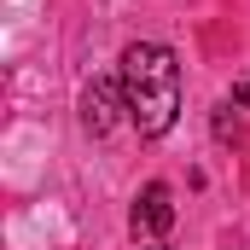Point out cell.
<instances>
[{
    "label": "cell",
    "mask_w": 250,
    "mask_h": 250,
    "mask_svg": "<svg viewBox=\"0 0 250 250\" xmlns=\"http://www.w3.org/2000/svg\"><path fill=\"white\" fill-rule=\"evenodd\" d=\"M169 227H175V192L163 187V181L140 187V198H134V239L157 245V239H163Z\"/></svg>",
    "instance_id": "7a4b0ae2"
},
{
    "label": "cell",
    "mask_w": 250,
    "mask_h": 250,
    "mask_svg": "<svg viewBox=\"0 0 250 250\" xmlns=\"http://www.w3.org/2000/svg\"><path fill=\"white\" fill-rule=\"evenodd\" d=\"M117 111H128V93H123V76L117 82H93L87 93H82V123L93 140H105L111 128H117Z\"/></svg>",
    "instance_id": "3957f363"
},
{
    "label": "cell",
    "mask_w": 250,
    "mask_h": 250,
    "mask_svg": "<svg viewBox=\"0 0 250 250\" xmlns=\"http://www.w3.org/2000/svg\"><path fill=\"white\" fill-rule=\"evenodd\" d=\"M233 111H250V76L239 82V87H233Z\"/></svg>",
    "instance_id": "277c9868"
},
{
    "label": "cell",
    "mask_w": 250,
    "mask_h": 250,
    "mask_svg": "<svg viewBox=\"0 0 250 250\" xmlns=\"http://www.w3.org/2000/svg\"><path fill=\"white\" fill-rule=\"evenodd\" d=\"M123 93L128 117L146 140H163L181 117V64L163 41H134L123 53Z\"/></svg>",
    "instance_id": "6da1fadb"
},
{
    "label": "cell",
    "mask_w": 250,
    "mask_h": 250,
    "mask_svg": "<svg viewBox=\"0 0 250 250\" xmlns=\"http://www.w3.org/2000/svg\"><path fill=\"white\" fill-rule=\"evenodd\" d=\"M146 250H169V245H163V239H157V245H146Z\"/></svg>",
    "instance_id": "5b68a950"
}]
</instances>
